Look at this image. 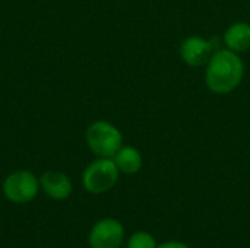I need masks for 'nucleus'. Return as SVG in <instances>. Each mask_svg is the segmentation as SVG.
<instances>
[{
	"instance_id": "nucleus-1",
	"label": "nucleus",
	"mask_w": 250,
	"mask_h": 248,
	"mask_svg": "<svg viewBox=\"0 0 250 248\" xmlns=\"http://www.w3.org/2000/svg\"><path fill=\"white\" fill-rule=\"evenodd\" d=\"M245 75V66L237 53L231 50H218L207 66L205 80L215 94H229L234 91Z\"/></svg>"
},
{
	"instance_id": "nucleus-2",
	"label": "nucleus",
	"mask_w": 250,
	"mask_h": 248,
	"mask_svg": "<svg viewBox=\"0 0 250 248\" xmlns=\"http://www.w3.org/2000/svg\"><path fill=\"white\" fill-rule=\"evenodd\" d=\"M88 148L98 158H113L122 148L123 136L120 130L108 121H95L86 130Z\"/></svg>"
},
{
	"instance_id": "nucleus-3",
	"label": "nucleus",
	"mask_w": 250,
	"mask_h": 248,
	"mask_svg": "<svg viewBox=\"0 0 250 248\" xmlns=\"http://www.w3.org/2000/svg\"><path fill=\"white\" fill-rule=\"evenodd\" d=\"M119 172L120 171L113 158H98L85 168L82 174V184L88 193L103 194L116 186Z\"/></svg>"
},
{
	"instance_id": "nucleus-4",
	"label": "nucleus",
	"mask_w": 250,
	"mask_h": 248,
	"mask_svg": "<svg viewBox=\"0 0 250 248\" xmlns=\"http://www.w3.org/2000/svg\"><path fill=\"white\" fill-rule=\"evenodd\" d=\"M40 180L26 170L9 174L3 181V194L12 203H28L40 191Z\"/></svg>"
},
{
	"instance_id": "nucleus-5",
	"label": "nucleus",
	"mask_w": 250,
	"mask_h": 248,
	"mask_svg": "<svg viewBox=\"0 0 250 248\" xmlns=\"http://www.w3.org/2000/svg\"><path fill=\"white\" fill-rule=\"evenodd\" d=\"M123 240L125 228L113 218L98 221L88 234V244L91 248H119Z\"/></svg>"
},
{
	"instance_id": "nucleus-6",
	"label": "nucleus",
	"mask_w": 250,
	"mask_h": 248,
	"mask_svg": "<svg viewBox=\"0 0 250 248\" xmlns=\"http://www.w3.org/2000/svg\"><path fill=\"white\" fill-rule=\"evenodd\" d=\"M217 39H204L198 35L188 37L180 44V56L182 58L192 67H199L208 64L211 57L214 56V47Z\"/></svg>"
},
{
	"instance_id": "nucleus-7",
	"label": "nucleus",
	"mask_w": 250,
	"mask_h": 248,
	"mask_svg": "<svg viewBox=\"0 0 250 248\" xmlns=\"http://www.w3.org/2000/svg\"><path fill=\"white\" fill-rule=\"evenodd\" d=\"M40 187L54 200H64L72 194V181L60 171H47L40 178Z\"/></svg>"
},
{
	"instance_id": "nucleus-8",
	"label": "nucleus",
	"mask_w": 250,
	"mask_h": 248,
	"mask_svg": "<svg viewBox=\"0 0 250 248\" xmlns=\"http://www.w3.org/2000/svg\"><path fill=\"white\" fill-rule=\"evenodd\" d=\"M224 41L229 50L234 53H242L250 48V23L236 22L230 25L224 34Z\"/></svg>"
},
{
	"instance_id": "nucleus-9",
	"label": "nucleus",
	"mask_w": 250,
	"mask_h": 248,
	"mask_svg": "<svg viewBox=\"0 0 250 248\" xmlns=\"http://www.w3.org/2000/svg\"><path fill=\"white\" fill-rule=\"evenodd\" d=\"M119 171L125 174H136L142 168L141 152L133 146H122L117 153L113 156Z\"/></svg>"
},
{
	"instance_id": "nucleus-10",
	"label": "nucleus",
	"mask_w": 250,
	"mask_h": 248,
	"mask_svg": "<svg viewBox=\"0 0 250 248\" xmlns=\"http://www.w3.org/2000/svg\"><path fill=\"white\" fill-rule=\"evenodd\" d=\"M127 248H157V241L151 234L139 231L130 235L127 240Z\"/></svg>"
},
{
	"instance_id": "nucleus-11",
	"label": "nucleus",
	"mask_w": 250,
	"mask_h": 248,
	"mask_svg": "<svg viewBox=\"0 0 250 248\" xmlns=\"http://www.w3.org/2000/svg\"><path fill=\"white\" fill-rule=\"evenodd\" d=\"M157 248H190L188 244L180 243V241H168V243H163L160 246H157Z\"/></svg>"
}]
</instances>
